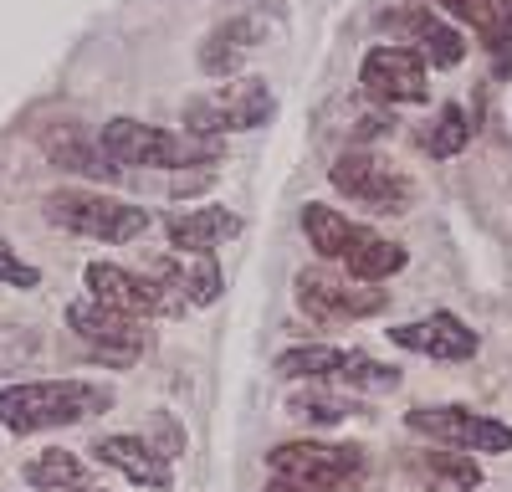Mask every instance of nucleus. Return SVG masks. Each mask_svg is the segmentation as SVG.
<instances>
[{
  "label": "nucleus",
  "mask_w": 512,
  "mask_h": 492,
  "mask_svg": "<svg viewBox=\"0 0 512 492\" xmlns=\"http://www.w3.org/2000/svg\"><path fill=\"white\" fill-rule=\"evenodd\" d=\"M113 405V390L93 380H26L0 390V431L36 436V431H62L98 416Z\"/></svg>",
  "instance_id": "1"
},
{
  "label": "nucleus",
  "mask_w": 512,
  "mask_h": 492,
  "mask_svg": "<svg viewBox=\"0 0 512 492\" xmlns=\"http://www.w3.org/2000/svg\"><path fill=\"white\" fill-rule=\"evenodd\" d=\"M303 231H308V246H318L323 262H338L344 272H354L364 282H384L410 262L400 241L349 221L344 211H333V205H303Z\"/></svg>",
  "instance_id": "2"
},
{
  "label": "nucleus",
  "mask_w": 512,
  "mask_h": 492,
  "mask_svg": "<svg viewBox=\"0 0 512 492\" xmlns=\"http://www.w3.org/2000/svg\"><path fill=\"white\" fill-rule=\"evenodd\" d=\"M103 154L118 164V170H190V164H216L221 159V139H205V134H169L154 129V123L139 118H108L98 129Z\"/></svg>",
  "instance_id": "3"
},
{
  "label": "nucleus",
  "mask_w": 512,
  "mask_h": 492,
  "mask_svg": "<svg viewBox=\"0 0 512 492\" xmlns=\"http://www.w3.org/2000/svg\"><path fill=\"white\" fill-rule=\"evenodd\" d=\"M41 211H47L52 226L72 231V236H93V241H134L149 231V211L144 205H128L118 195H103V190H52L47 200H41Z\"/></svg>",
  "instance_id": "4"
},
{
  "label": "nucleus",
  "mask_w": 512,
  "mask_h": 492,
  "mask_svg": "<svg viewBox=\"0 0 512 492\" xmlns=\"http://www.w3.org/2000/svg\"><path fill=\"white\" fill-rule=\"evenodd\" d=\"M272 477H292L313 492H359L369 457L364 446H338V441H282L267 451Z\"/></svg>",
  "instance_id": "5"
},
{
  "label": "nucleus",
  "mask_w": 512,
  "mask_h": 492,
  "mask_svg": "<svg viewBox=\"0 0 512 492\" xmlns=\"http://www.w3.org/2000/svg\"><path fill=\"white\" fill-rule=\"evenodd\" d=\"M272 113H277V98L267 88V77H236V82H221L216 93H200L185 103V129L205 139H226V134L262 129Z\"/></svg>",
  "instance_id": "6"
},
{
  "label": "nucleus",
  "mask_w": 512,
  "mask_h": 492,
  "mask_svg": "<svg viewBox=\"0 0 512 492\" xmlns=\"http://www.w3.org/2000/svg\"><path fill=\"white\" fill-rule=\"evenodd\" d=\"M297 303L318 323H354V318H374L384 313L390 293L379 282H364L354 272H333V267H308L297 272Z\"/></svg>",
  "instance_id": "7"
},
{
  "label": "nucleus",
  "mask_w": 512,
  "mask_h": 492,
  "mask_svg": "<svg viewBox=\"0 0 512 492\" xmlns=\"http://www.w3.org/2000/svg\"><path fill=\"white\" fill-rule=\"evenodd\" d=\"M67 328L88 344L103 364H134L144 349H149V328H144V318L139 313H123V308H113V303H98L93 293L88 298H77L72 308H67Z\"/></svg>",
  "instance_id": "8"
},
{
  "label": "nucleus",
  "mask_w": 512,
  "mask_h": 492,
  "mask_svg": "<svg viewBox=\"0 0 512 492\" xmlns=\"http://www.w3.org/2000/svg\"><path fill=\"white\" fill-rule=\"evenodd\" d=\"M333 190L338 195H349L354 205H369V211H410V200H415V185L395 170L390 159H379L369 149H344L333 159V170H328Z\"/></svg>",
  "instance_id": "9"
},
{
  "label": "nucleus",
  "mask_w": 512,
  "mask_h": 492,
  "mask_svg": "<svg viewBox=\"0 0 512 492\" xmlns=\"http://www.w3.org/2000/svg\"><path fill=\"white\" fill-rule=\"evenodd\" d=\"M405 426L415 436H431L436 446H456V451H487V457L512 451V426L477 416V410H466V405H415L405 416Z\"/></svg>",
  "instance_id": "10"
},
{
  "label": "nucleus",
  "mask_w": 512,
  "mask_h": 492,
  "mask_svg": "<svg viewBox=\"0 0 512 492\" xmlns=\"http://www.w3.org/2000/svg\"><path fill=\"white\" fill-rule=\"evenodd\" d=\"M82 282H88V293L98 303H113L123 313H139V318H154V313H180L185 298L175 293V287H164L159 277H144V272H128L118 262H88V272H82Z\"/></svg>",
  "instance_id": "11"
},
{
  "label": "nucleus",
  "mask_w": 512,
  "mask_h": 492,
  "mask_svg": "<svg viewBox=\"0 0 512 492\" xmlns=\"http://www.w3.org/2000/svg\"><path fill=\"white\" fill-rule=\"evenodd\" d=\"M364 93L379 103H425L431 98V77H425V57L415 47H374L359 67Z\"/></svg>",
  "instance_id": "12"
},
{
  "label": "nucleus",
  "mask_w": 512,
  "mask_h": 492,
  "mask_svg": "<svg viewBox=\"0 0 512 492\" xmlns=\"http://www.w3.org/2000/svg\"><path fill=\"white\" fill-rule=\"evenodd\" d=\"M384 31H395L405 41H415V52L431 62V67H456L466 57V41L456 26H446L431 6H400V11H384L379 16Z\"/></svg>",
  "instance_id": "13"
},
{
  "label": "nucleus",
  "mask_w": 512,
  "mask_h": 492,
  "mask_svg": "<svg viewBox=\"0 0 512 492\" xmlns=\"http://www.w3.org/2000/svg\"><path fill=\"white\" fill-rule=\"evenodd\" d=\"M384 334L400 349L431 354V359H472L477 344H482L456 313H431V318H415V323H400V328H384Z\"/></svg>",
  "instance_id": "14"
},
{
  "label": "nucleus",
  "mask_w": 512,
  "mask_h": 492,
  "mask_svg": "<svg viewBox=\"0 0 512 492\" xmlns=\"http://www.w3.org/2000/svg\"><path fill=\"white\" fill-rule=\"evenodd\" d=\"M93 457L113 472H123L128 482H139V487H154V492H169L175 487V467H169V451L149 446L144 436H103L93 446Z\"/></svg>",
  "instance_id": "15"
},
{
  "label": "nucleus",
  "mask_w": 512,
  "mask_h": 492,
  "mask_svg": "<svg viewBox=\"0 0 512 492\" xmlns=\"http://www.w3.org/2000/svg\"><path fill=\"white\" fill-rule=\"evenodd\" d=\"M262 36H267L262 16H231V21H221V26H210L205 41H200V72H205V77H231V72H241V62L262 47Z\"/></svg>",
  "instance_id": "16"
},
{
  "label": "nucleus",
  "mask_w": 512,
  "mask_h": 492,
  "mask_svg": "<svg viewBox=\"0 0 512 492\" xmlns=\"http://www.w3.org/2000/svg\"><path fill=\"white\" fill-rule=\"evenodd\" d=\"M41 149H47V159H57L62 170H77V175H88V180H118L123 170L103 154L98 134H82L77 123H62V129H47L41 134Z\"/></svg>",
  "instance_id": "17"
},
{
  "label": "nucleus",
  "mask_w": 512,
  "mask_h": 492,
  "mask_svg": "<svg viewBox=\"0 0 512 492\" xmlns=\"http://www.w3.org/2000/svg\"><path fill=\"white\" fill-rule=\"evenodd\" d=\"M169 246H175L180 257L190 252H216L221 241H231L241 231V216L226 211V205H200V211H185V216H169Z\"/></svg>",
  "instance_id": "18"
},
{
  "label": "nucleus",
  "mask_w": 512,
  "mask_h": 492,
  "mask_svg": "<svg viewBox=\"0 0 512 492\" xmlns=\"http://www.w3.org/2000/svg\"><path fill=\"white\" fill-rule=\"evenodd\" d=\"M405 467H410L415 482H425L431 492H472V487H482V467L466 457V451H456V446H446V451H410Z\"/></svg>",
  "instance_id": "19"
},
{
  "label": "nucleus",
  "mask_w": 512,
  "mask_h": 492,
  "mask_svg": "<svg viewBox=\"0 0 512 492\" xmlns=\"http://www.w3.org/2000/svg\"><path fill=\"white\" fill-rule=\"evenodd\" d=\"M195 262L185 267V262H175V257H164L154 272H159V282L164 287H175V293L185 298V303H195V308H210L221 298V262H216V252H190Z\"/></svg>",
  "instance_id": "20"
},
{
  "label": "nucleus",
  "mask_w": 512,
  "mask_h": 492,
  "mask_svg": "<svg viewBox=\"0 0 512 492\" xmlns=\"http://www.w3.org/2000/svg\"><path fill=\"white\" fill-rule=\"evenodd\" d=\"M21 482L36 492H72L88 482V462L77 451H36V457L21 467Z\"/></svg>",
  "instance_id": "21"
},
{
  "label": "nucleus",
  "mask_w": 512,
  "mask_h": 492,
  "mask_svg": "<svg viewBox=\"0 0 512 492\" xmlns=\"http://www.w3.org/2000/svg\"><path fill=\"white\" fill-rule=\"evenodd\" d=\"M466 144H472V113H466L461 103H446L436 113V123L425 129V154L431 159H456Z\"/></svg>",
  "instance_id": "22"
},
{
  "label": "nucleus",
  "mask_w": 512,
  "mask_h": 492,
  "mask_svg": "<svg viewBox=\"0 0 512 492\" xmlns=\"http://www.w3.org/2000/svg\"><path fill=\"white\" fill-rule=\"evenodd\" d=\"M338 364H344V349L303 344V349H287L277 359V375H287V380H338Z\"/></svg>",
  "instance_id": "23"
},
{
  "label": "nucleus",
  "mask_w": 512,
  "mask_h": 492,
  "mask_svg": "<svg viewBox=\"0 0 512 492\" xmlns=\"http://www.w3.org/2000/svg\"><path fill=\"white\" fill-rule=\"evenodd\" d=\"M338 385H354V390H395L400 385V369L395 364H379L359 349H344V364H338Z\"/></svg>",
  "instance_id": "24"
},
{
  "label": "nucleus",
  "mask_w": 512,
  "mask_h": 492,
  "mask_svg": "<svg viewBox=\"0 0 512 492\" xmlns=\"http://www.w3.org/2000/svg\"><path fill=\"white\" fill-rule=\"evenodd\" d=\"M482 47L492 57V72L497 77H512V11L507 6H497L492 21L482 26Z\"/></svg>",
  "instance_id": "25"
},
{
  "label": "nucleus",
  "mask_w": 512,
  "mask_h": 492,
  "mask_svg": "<svg viewBox=\"0 0 512 492\" xmlns=\"http://www.w3.org/2000/svg\"><path fill=\"white\" fill-rule=\"evenodd\" d=\"M287 410H292V416H303V421H313V426H338L354 405H349V400H338V395H318V390H308V395H292Z\"/></svg>",
  "instance_id": "26"
},
{
  "label": "nucleus",
  "mask_w": 512,
  "mask_h": 492,
  "mask_svg": "<svg viewBox=\"0 0 512 492\" xmlns=\"http://www.w3.org/2000/svg\"><path fill=\"white\" fill-rule=\"evenodd\" d=\"M0 282L6 287H21V293H31V287H41V272L31 262H21L6 241H0Z\"/></svg>",
  "instance_id": "27"
},
{
  "label": "nucleus",
  "mask_w": 512,
  "mask_h": 492,
  "mask_svg": "<svg viewBox=\"0 0 512 492\" xmlns=\"http://www.w3.org/2000/svg\"><path fill=\"white\" fill-rule=\"evenodd\" d=\"M436 6H446V11H451V16H461V21H472L477 31H482V26L492 21V11H497L492 0H436Z\"/></svg>",
  "instance_id": "28"
},
{
  "label": "nucleus",
  "mask_w": 512,
  "mask_h": 492,
  "mask_svg": "<svg viewBox=\"0 0 512 492\" xmlns=\"http://www.w3.org/2000/svg\"><path fill=\"white\" fill-rule=\"evenodd\" d=\"M395 129V118H384V113H364L359 123H354V139H384Z\"/></svg>",
  "instance_id": "29"
},
{
  "label": "nucleus",
  "mask_w": 512,
  "mask_h": 492,
  "mask_svg": "<svg viewBox=\"0 0 512 492\" xmlns=\"http://www.w3.org/2000/svg\"><path fill=\"white\" fill-rule=\"evenodd\" d=\"M262 492H313V487H303V482H292V477H277V482H267Z\"/></svg>",
  "instance_id": "30"
},
{
  "label": "nucleus",
  "mask_w": 512,
  "mask_h": 492,
  "mask_svg": "<svg viewBox=\"0 0 512 492\" xmlns=\"http://www.w3.org/2000/svg\"><path fill=\"white\" fill-rule=\"evenodd\" d=\"M72 492H103V487H88V482H82V487H72Z\"/></svg>",
  "instance_id": "31"
}]
</instances>
